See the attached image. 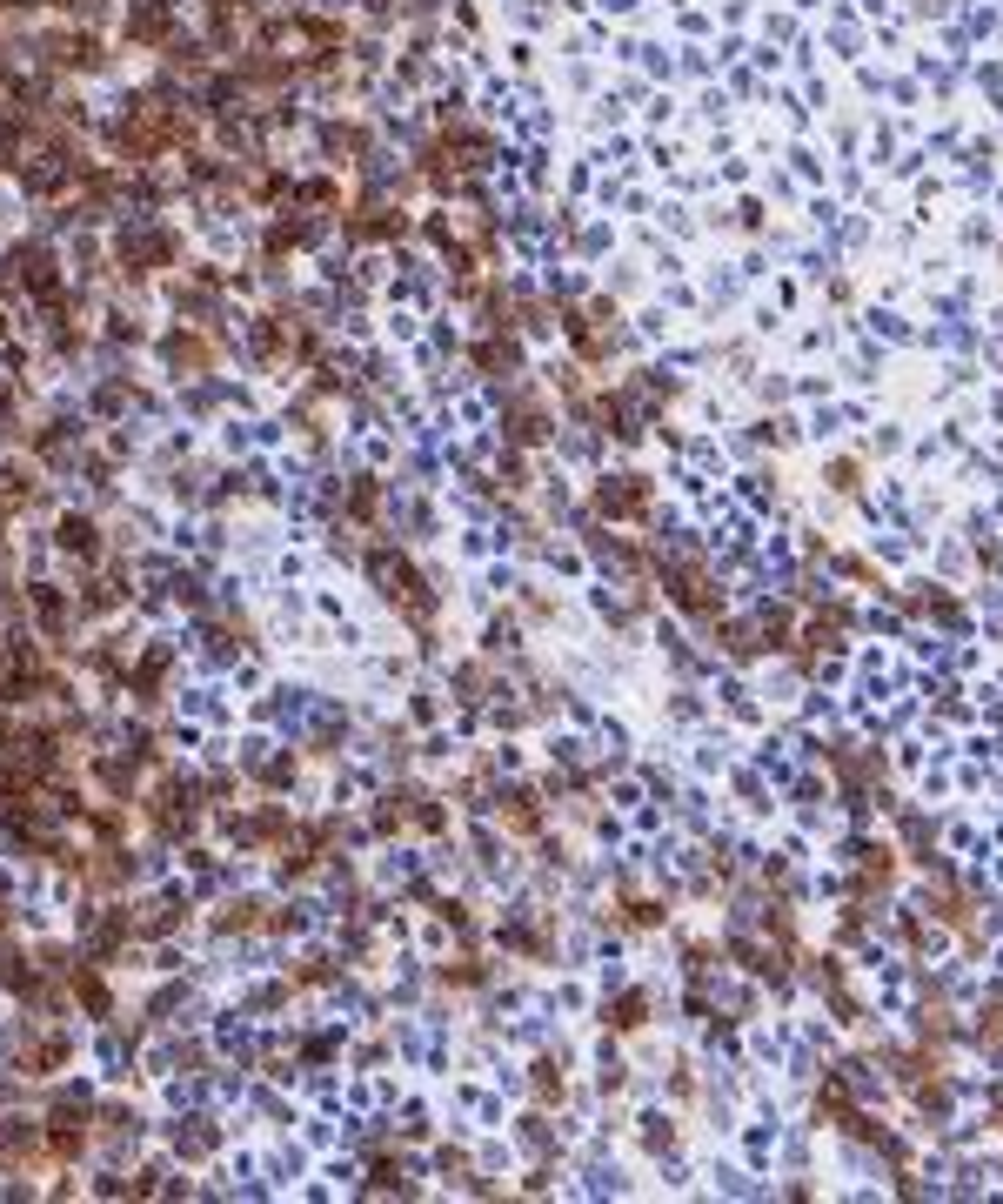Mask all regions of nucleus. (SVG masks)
Masks as SVG:
<instances>
[{"label": "nucleus", "instance_id": "f257e3e1", "mask_svg": "<svg viewBox=\"0 0 1003 1204\" xmlns=\"http://www.w3.org/2000/svg\"><path fill=\"white\" fill-rule=\"evenodd\" d=\"M61 549H67V556H101V549H94V522H88V515H67V522H61Z\"/></svg>", "mask_w": 1003, "mask_h": 1204}]
</instances>
